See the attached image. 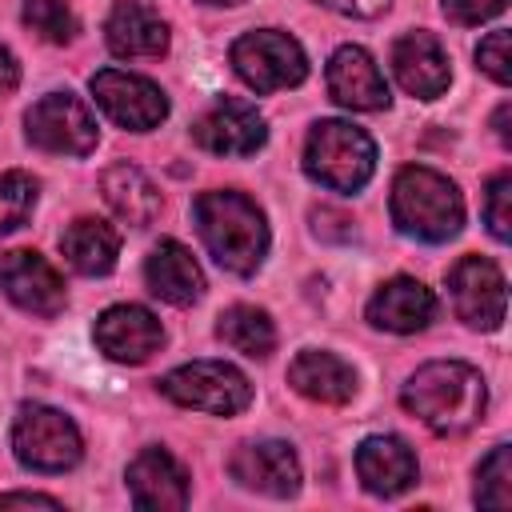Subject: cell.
<instances>
[{"instance_id":"obj_1","label":"cell","mask_w":512,"mask_h":512,"mask_svg":"<svg viewBox=\"0 0 512 512\" xmlns=\"http://www.w3.org/2000/svg\"><path fill=\"white\" fill-rule=\"evenodd\" d=\"M400 404L436 436H460L480 424L488 392L484 376L464 360H432L412 372L400 392Z\"/></svg>"},{"instance_id":"obj_2","label":"cell","mask_w":512,"mask_h":512,"mask_svg":"<svg viewBox=\"0 0 512 512\" xmlns=\"http://www.w3.org/2000/svg\"><path fill=\"white\" fill-rule=\"evenodd\" d=\"M192 220L196 232L204 240V248L212 252V260L236 276H252L268 252V224L264 212L256 208V200H248L244 192L232 188H216V192H200L192 204Z\"/></svg>"},{"instance_id":"obj_3","label":"cell","mask_w":512,"mask_h":512,"mask_svg":"<svg viewBox=\"0 0 512 512\" xmlns=\"http://www.w3.org/2000/svg\"><path fill=\"white\" fill-rule=\"evenodd\" d=\"M388 208H392V224L404 236H416V240H428V244L452 240L464 224L460 188L448 176H440L436 168H424V164H408V168L396 172Z\"/></svg>"},{"instance_id":"obj_4","label":"cell","mask_w":512,"mask_h":512,"mask_svg":"<svg viewBox=\"0 0 512 512\" xmlns=\"http://www.w3.org/2000/svg\"><path fill=\"white\" fill-rule=\"evenodd\" d=\"M304 172L332 192H356L376 172V144L356 124L320 120L304 144Z\"/></svg>"},{"instance_id":"obj_5","label":"cell","mask_w":512,"mask_h":512,"mask_svg":"<svg viewBox=\"0 0 512 512\" xmlns=\"http://www.w3.org/2000/svg\"><path fill=\"white\" fill-rule=\"evenodd\" d=\"M160 392L168 400H176L180 408H196V412H212V416H236L252 400L248 376L224 360L180 364L160 380Z\"/></svg>"},{"instance_id":"obj_6","label":"cell","mask_w":512,"mask_h":512,"mask_svg":"<svg viewBox=\"0 0 512 512\" xmlns=\"http://www.w3.org/2000/svg\"><path fill=\"white\" fill-rule=\"evenodd\" d=\"M12 452L24 468L68 472L80 464L84 444H80L76 424L64 412H56L48 404H24L12 424Z\"/></svg>"},{"instance_id":"obj_7","label":"cell","mask_w":512,"mask_h":512,"mask_svg":"<svg viewBox=\"0 0 512 512\" xmlns=\"http://www.w3.org/2000/svg\"><path fill=\"white\" fill-rule=\"evenodd\" d=\"M232 68L252 92H280L308 76V56L288 32L256 28L232 44Z\"/></svg>"},{"instance_id":"obj_8","label":"cell","mask_w":512,"mask_h":512,"mask_svg":"<svg viewBox=\"0 0 512 512\" xmlns=\"http://www.w3.org/2000/svg\"><path fill=\"white\" fill-rule=\"evenodd\" d=\"M24 124H28V140L40 152H52V156H88L96 148V116L72 92H48V96H40L28 108Z\"/></svg>"},{"instance_id":"obj_9","label":"cell","mask_w":512,"mask_h":512,"mask_svg":"<svg viewBox=\"0 0 512 512\" xmlns=\"http://www.w3.org/2000/svg\"><path fill=\"white\" fill-rule=\"evenodd\" d=\"M92 96L104 108V116L128 132H148L156 124H164V116H168V96L136 72L100 68L92 76Z\"/></svg>"},{"instance_id":"obj_10","label":"cell","mask_w":512,"mask_h":512,"mask_svg":"<svg viewBox=\"0 0 512 512\" xmlns=\"http://www.w3.org/2000/svg\"><path fill=\"white\" fill-rule=\"evenodd\" d=\"M448 292H452V308L464 324L484 328V332L500 328L508 292H504V272L496 268V260L460 256L448 272Z\"/></svg>"},{"instance_id":"obj_11","label":"cell","mask_w":512,"mask_h":512,"mask_svg":"<svg viewBox=\"0 0 512 512\" xmlns=\"http://www.w3.org/2000/svg\"><path fill=\"white\" fill-rule=\"evenodd\" d=\"M192 140L212 156H252L268 140V128H264V116L256 112V104H248L240 96H220L192 124Z\"/></svg>"},{"instance_id":"obj_12","label":"cell","mask_w":512,"mask_h":512,"mask_svg":"<svg viewBox=\"0 0 512 512\" xmlns=\"http://www.w3.org/2000/svg\"><path fill=\"white\" fill-rule=\"evenodd\" d=\"M0 288L16 308H24L32 316H56L68 300L60 272L40 252H28V248L0 256Z\"/></svg>"},{"instance_id":"obj_13","label":"cell","mask_w":512,"mask_h":512,"mask_svg":"<svg viewBox=\"0 0 512 512\" xmlns=\"http://www.w3.org/2000/svg\"><path fill=\"white\" fill-rule=\"evenodd\" d=\"M160 344L164 328L140 304H112L96 320V348L116 364H144L152 352H160Z\"/></svg>"},{"instance_id":"obj_14","label":"cell","mask_w":512,"mask_h":512,"mask_svg":"<svg viewBox=\"0 0 512 512\" xmlns=\"http://www.w3.org/2000/svg\"><path fill=\"white\" fill-rule=\"evenodd\" d=\"M328 92H332V100L340 108H352V112H380L392 100L384 72L356 44H344V48L332 52V60H328Z\"/></svg>"},{"instance_id":"obj_15","label":"cell","mask_w":512,"mask_h":512,"mask_svg":"<svg viewBox=\"0 0 512 512\" xmlns=\"http://www.w3.org/2000/svg\"><path fill=\"white\" fill-rule=\"evenodd\" d=\"M228 472L236 484L264 492V496H296L300 488V460L284 440H260L232 452Z\"/></svg>"},{"instance_id":"obj_16","label":"cell","mask_w":512,"mask_h":512,"mask_svg":"<svg viewBox=\"0 0 512 512\" xmlns=\"http://www.w3.org/2000/svg\"><path fill=\"white\" fill-rule=\"evenodd\" d=\"M392 72H396L400 88L408 96H420V100H436L452 84L448 56L432 32H404L392 44Z\"/></svg>"},{"instance_id":"obj_17","label":"cell","mask_w":512,"mask_h":512,"mask_svg":"<svg viewBox=\"0 0 512 512\" xmlns=\"http://www.w3.org/2000/svg\"><path fill=\"white\" fill-rule=\"evenodd\" d=\"M128 492L136 508L152 512H176L188 504V472L176 464L172 452L164 448H144L128 464Z\"/></svg>"},{"instance_id":"obj_18","label":"cell","mask_w":512,"mask_h":512,"mask_svg":"<svg viewBox=\"0 0 512 512\" xmlns=\"http://www.w3.org/2000/svg\"><path fill=\"white\" fill-rule=\"evenodd\" d=\"M432 316H436V296L412 276H392L368 300V324L384 332H420L432 324Z\"/></svg>"},{"instance_id":"obj_19","label":"cell","mask_w":512,"mask_h":512,"mask_svg":"<svg viewBox=\"0 0 512 512\" xmlns=\"http://www.w3.org/2000/svg\"><path fill=\"white\" fill-rule=\"evenodd\" d=\"M416 456L400 436H368L356 448V476L376 496H400L416 484Z\"/></svg>"},{"instance_id":"obj_20","label":"cell","mask_w":512,"mask_h":512,"mask_svg":"<svg viewBox=\"0 0 512 512\" xmlns=\"http://www.w3.org/2000/svg\"><path fill=\"white\" fill-rule=\"evenodd\" d=\"M104 40L116 56L136 60V56H164L168 52V24L140 0H120L108 12Z\"/></svg>"},{"instance_id":"obj_21","label":"cell","mask_w":512,"mask_h":512,"mask_svg":"<svg viewBox=\"0 0 512 512\" xmlns=\"http://www.w3.org/2000/svg\"><path fill=\"white\" fill-rule=\"evenodd\" d=\"M144 284H148L152 296L184 308L200 296L204 276H200V264L192 260V252L180 240H160L144 260Z\"/></svg>"},{"instance_id":"obj_22","label":"cell","mask_w":512,"mask_h":512,"mask_svg":"<svg viewBox=\"0 0 512 512\" xmlns=\"http://www.w3.org/2000/svg\"><path fill=\"white\" fill-rule=\"evenodd\" d=\"M100 192H104V204L132 228H148L160 216V188L152 184L148 172H140L128 160L100 172Z\"/></svg>"},{"instance_id":"obj_23","label":"cell","mask_w":512,"mask_h":512,"mask_svg":"<svg viewBox=\"0 0 512 512\" xmlns=\"http://www.w3.org/2000/svg\"><path fill=\"white\" fill-rule=\"evenodd\" d=\"M288 384L316 404H348L356 392V372L332 352H300L288 364Z\"/></svg>"},{"instance_id":"obj_24","label":"cell","mask_w":512,"mask_h":512,"mask_svg":"<svg viewBox=\"0 0 512 512\" xmlns=\"http://www.w3.org/2000/svg\"><path fill=\"white\" fill-rule=\"evenodd\" d=\"M60 252L68 256V264L80 276H104L116 268L120 256V236L112 224L96 220V216H80L60 232Z\"/></svg>"},{"instance_id":"obj_25","label":"cell","mask_w":512,"mask_h":512,"mask_svg":"<svg viewBox=\"0 0 512 512\" xmlns=\"http://www.w3.org/2000/svg\"><path fill=\"white\" fill-rule=\"evenodd\" d=\"M216 336L228 348H236V352H244L252 360H264L276 348V324H272V316L264 308H252V304H232L228 312H220Z\"/></svg>"},{"instance_id":"obj_26","label":"cell","mask_w":512,"mask_h":512,"mask_svg":"<svg viewBox=\"0 0 512 512\" xmlns=\"http://www.w3.org/2000/svg\"><path fill=\"white\" fill-rule=\"evenodd\" d=\"M476 504L480 508H508L512 504V464L508 444H496L476 468Z\"/></svg>"},{"instance_id":"obj_27","label":"cell","mask_w":512,"mask_h":512,"mask_svg":"<svg viewBox=\"0 0 512 512\" xmlns=\"http://www.w3.org/2000/svg\"><path fill=\"white\" fill-rule=\"evenodd\" d=\"M24 24L48 44H68L80 28L64 0H24Z\"/></svg>"},{"instance_id":"obj_28","label":"cell","mask_w":512,"mask_h":512,"mask_svg":"<svg viewBox=\"0 0 512 512\" xmlns=\"http://www.w3.org/2000/svg\"><path fill=\"white\" fill-rule=\"evenodd\" d=\"M36 204V180L28 172H0V236L16 232Z\"/></svg>"},{"instance_id":"obj_29","label":"cell","mask_w":512,"mask_h":512,"mask_svg":"<svg viewBox=\"0 0 512 512\" xmlns=\"http://www.w3.org/2000/svg\"><path fill=\"white\" fill-rule=\"evenodd\" d=\"M484 220H488V232L496 240H508L512 236V176L508 172H496L488 180V192H484Z\"/></svg>"},{"instance_id":"obj_30","label":"cell","mask_w":512,"mask_h":512,"mask_svg":"<svg viewBox=\"0 0 512 512\" xmlns=\"http://www.w3.org/2000/svg\"><path fill=\"white\" fill-rule=\"evenodd\" d=\"M476 64L496 80V84H508L512 80V60H508V32L504 28H496V32H488L484 40H480V48H476Z\"/></svg>"},{"instance_id":"obj_31","label":"cell","mask_w":512,"mask_h":512,"mask_svg":"<svg viewBox=\"0 0 512 512\" xmlns=\"http://www.w3.org/2000/svg\"><path fill=\"white\" fill-rule=\"evenodd\" d=\"M508 8V0H444V16L452 24H484L492 16H500Z\"/></svg>"},{"instance_id":"obj_32","label":"cell","mask_w":512,"mask_h":512,"mask_svg":"<svg viewBox=\"0 0 512 512\" xmlns=\"http://www.w3.org/2000/svg\"><path fill=\"white\" fill-rule=\"evenodd\" d=\"M324 8H332V12H344V16H360V20H372V16H380L392 0H320Z\"/></svg>"},{"instance_id":"obj_33","label":"cell","mask_w":512,"mask_h":512,"mask_svg":"<svg viewBox=\"0 0 512 512\" xmlns=\"http://www.w3.org/2000/svg\"><path fill=\"white\" fill-rule=\"evenodd\" d=\"M12 504H36V508H60V500L56 496H40V492H8V496H0V508H12Z\"/></svg>"},{"instance_id":"obj_34","label":"cell","mask_w":512,"mask_h":512,"mask_svg":"<svg viewBox=\"0 0 512 512\" xmlns=\"http://www.w3.org/2000/svg\"><path fill=\"white\" fill-rule=\"evenodd\" d=\"M16 84H20V64H16V56L0 44V96H4V92H12Z\"/></svg>"},{"instance_id":"obj_35","label":"cell","mask_w":512,"mask_h":512,"mask_svg":"<svg viewBox=\"0 0 512 512\" xmlns=\"http://www.w3.org/2000/svg\"><path fill=\"white\" fill-rule=\"evenodd\" d=\"M508 104H500L496 108V116H492V128H496V136H500V144H512V132H508Z\"/></svg>"},{"instance_id":"obj_36","label":"cell","mask_w":512,"mask_h":512,"mask_svg":"<svg viewBox=\"0 0 512 512\" xmlns=\"http://www.w3.org/2000/svg\"><path fill=\"white\" fill-rule=\"evenodd\" d=\"M204 4H224V8H232V4H244V0H204Z\"/></svg>"}]
</instances>
